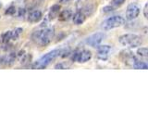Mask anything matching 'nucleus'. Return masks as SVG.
<instances>
[{
  "mask_svg": "<svg viewBox=\"0 0 148 139\" xmlns=\"http://www.w3.org/2000/svg\"><path fill=\"white\" fill-rule=\"evenodd\" d=\"M54 36V28H45V29L35 31L32 35V39L40 46H46L51 43Z\"/></svg>",
  "mask_w": 148,
  "mask_h": 139,
  "instance_id": "f257e3e1",
  "label": "nucleus"
},
{
  "mask_svg": "<svg viewBox=\"0 0 148 139\" xmlns=\"http://www.w3.org/2000/svg\"><path fill=\"white\" fill-rule=\"evenodd\" d=\"M61 52H62V49H54L52 51H50L47 54H45L42 58H40L37 61H35L34 65H32V68L39 69V70L46 68L55 58L60 57Z\"/></svg>",
  "mask_w": 148,
  "mask_h": 139,
  "instance_id": "f03ea898",
  "label": "nucleus"
},
{
  "mask_svg": "<svg viewBox=\"0 0 148 139\" xmlns=\"http://www.w3.org/2000/svg\"><path fill=\"white\" fill-rule=\"evenodd\" d=\"M119 42L120 45H122L126 47L134 48L137 46H140L143 44V38L138 34H126L121 35L119 38Z\"/></svg>",
  "mask_w": 148,
  "mask_h": 139,
  "instance_id": "7ed1b4c3",
  "label": "nucleus"
},
{
  "mask_svg": "<svg viewBox=\"0 0 148 139\" xmlns=\"http://www.w3.org/2000/svg\"><path fill=\"white\" fill-rule=\"evenodd\" d=\"M125 23V19L119 15H115L108 18V20H106L103 22V25H102V28L106 31L108 30H112L115 29V28H118L122 26Z\"/></svg>",
  "mask_w": 148,
  "mask_h": 139,
  "instance_id": "20e7f679",
  "label": "nucleus"
},
{
  "mask_svg": "<svg viewBox=\"0 0 148 139\" xmlns=\"http://www.w3.org/2000/svg\"><path fill=\"white\" fill-rule=\"evenodd\" d=\"M92 52L89 50H82V51H76L73 54L72 60L73 61H77L79 63H86L87 61L92 58Z\"/></svg>",
  "mask_w": 148,
  "mask_h": 139,
  "instance_id": "39448f33",
  "label": "nucleus"
},
{
  "mask_svg": "<svg viewBox=\"0 0 148 139\" xmlns=\"http://www.w3.org/2000/svg\"><path fill=\"white\" fill-rule=\"evenodd\" d=\"M141 8L137 4L132 3L128 5L127 9H126V19L128 21H133L137 19L140 15Z\"/></svg>",
  "mask_w": 148,
  "mask_h": 139,
  "instance_id": "423d86ee",
  "label": "nucleus"
},
{
  "mask_svg": "<svg viewBox=\"0 0 148 139\" xmlns=\"http://www.w3.org/2000/svg\"><path fill=\"white\" fill-rule=\"evenodd\" d=\"M106 37V35L104 32H96V34H94L88 37L86 39V44L89 45L90 46H92V47H96L97 45H100L105 40Z\"/></svg>",
  "mask_w": 148,
  "mask_h": 139,
  "instance_id": "0eeeda50",
  "label": "nucleus"
},
{
  "mask_svg": "<svg viewBox=\"0 0 148 139\" xmlns=\"http://www.w3.org/2000/svg\"><path fill=\"white\" fill-rule=\"evenodd\" d=\"M16 53H10L8 56H1L0 57V65L3 66H11L15 61Z\"/></svg>",
  "mask_w": 148,
  "mask_h": 139,
  "instance_id": "6e6552de",
  "label": "nucleus"
},
{
  "mask_svg": "<svg viewBox=\"0 0 148 139\" xmlns=\"http://www.w3.org/2000/svg\"><path fill=\"white\" fill-rule=\"evenodd\" d=\"M43 19V13L40 10H32L28 15V21L31 23H37Z\"/></svg>",
  "mask_w": 148,
  "mask_h": 139,
  "instance_id": "1a4fd4ad",
  "label": "nucleus"
},
{
  "mask_svg": "<svg viewBox=\"0 0 148 139\" xmlns=\"http://www.w3.org/2000/svg\"><path fill=\"white\" fill-rule=\"evenodd\" d=\"M121 58H123L125 63H127V64L133 65L134 62L137 61V59L132 55V53L131 52V51H127V50L126 51H122V52H121Z\"/></svg>",
  "mask_w": 148,
  "mask_h": 139,
  "instance_id": "9d476101",
  "label": "nucleus"
},
{
  "mask_svg": "<svg viewBox=\"0 0 148 139\" xmlns=\"http://www.w3.org/2000/svg\"><path fill=\"white\" fill-rule=\"evenodd\" d=\"M72 21L74 22V24H76V25H81L82 24L83 22L85 21L86 20V16L83 14L82 11H77L75 14H72Z\"/></svg>",
  "mask_w": 148,
  "mask_h": 139,
  "instance_id": "9b49d317",
  "label": "nucleus"
},
{
  "mask_svg": "<svg viewBox=\"0 0 148 139\" xmlns=\"http://www.w3.org/2000/svg\"><path fill=\"white\" fill-rule=\"evenodd\" d=\"M58 20L61 21H67L72 17V11L71 9H64V10L60 11L58 14Z\"/></svg>",
  "mask_w": 148,
  "mask_h": 139,
  "instance_id": "f8f14e48",
  "label": "nucleus"
},
{
  "mask_svg": "<svg viewBox=\"0 0 148 139\" xmlns=\"http://www.w3.org/2000/svg\"><path fill=\"white\" fill-rule=\"evenodd\" d=\"M60 12V5L58 4H55L53 5L50 8V12H49V18L51 20H54L56 17L58 16V14Z\"/></svg>",
  "mask_w": 148,
  "mask_h": 139,
  "instance_id": "ddd939ff",
  "label": "nucleus"
},
{
  "mask_svg": "<svg viewBox=\"0 0 148 139\" xmlns=\"http://www.w3.org/2000/svg\"><path fill=\"white\" fill-rule=\"evenodd\" d=\"M97 47V52L99 53H109L111 50V46L108 45H98Z\"/></svg>",
  "mask_w": 148,
  "mask_h": 139,
  "instance_id": "4468645a",
  "label": "nucleus"
},
{
  "mask_svg": "<svg viewBox=\"0 0 148 139\" xmlns=\"http://www.w3.org/2000/svg\"><path fill=\"white\" fill-rule=\"evenodd\" d=\"M22 32H23V29L20 27H18L15 30L11 31V40H17L22 34Z\"/></svg>",
  "mask_w": 148,
  "mask_h": 139,
  "instance_id": "2eb2a0df",
  "label": "nucleus"
},
{
  "mask_svg": "<svg viewBox=\"0 0 148 139\" xmlns=\"http://www.w3.org/2000/svg\"><path fill=\"white\" fill-rule=\"evenodd\" d=\"M132 67L134 69H136V70H147L148 69V66H147V64L145 62H143V61H138V60L133 63Z\"/></svg>",
  "mask_w": 148,
  "mask_h": 139,
  "instance_id": "dca6fc26",
  "label": "nucleus"
},
{
  "mask_svg": "<svg viewBox=\"0 0 148 139\" xmlns=\"http://www.w3.org/2000/svg\"><path fill=\"white\" fill-rule=\"evenodd\" d=\"M137 55L141 58H147L148 56V48L147 47H140L137 50Z\"/></svg>",
  "mask_w": 148,
  "mask_h": 139,
  "instance_id": "f3484780",
  "label": "nucleus"
},
{
  "mask_svg": "<svg viewBox=\"0 0 148 139\" xmlns=\"http://www.w3.org/2000/svg\"><path fill=\"white\" fill-rule=\"evenodd\" d=\"M1 39L3 43H8L11 40V31H8L6 32H4L1 36Z\"/></svg>",
  "mask_w": 148,
  "mask_h": 139,
  "instance_id": "a211bd4d",
  "label": "nucleus"
},
{
  "mask_svg": "<svg viewBox=\"0 0 148 139\" xmlns=\"http://www.w3.org/2000/svg\"><path fill=\"white\" fill-rule=\"evenodd\" d=\"M125 1H126V0H112L111 3H112V6L118 8V7L122 6V5L125 3Z\"/></svg>",
  "mask_w": 148,
  "mask_h": 139,
  "instance_id": "6ab92c4d",
  "label": "nucleus"
},
{
  "mask_svg": "<svg viewBox=\"0 0 148 139\" xmlns=\"http://www.w3.org/2000/svg\"><path fill=\"white\" fill-rule=\"evenodd\" d=\"M16 11H17V9H16V8L15 7H13V6H11V7H9L7 10H6V13L7 15H14V14L16 13Z\"/></svg>",
  "mask_w": 148,
  "mask_h": 139,
  "instance_id": "aec40b11",
  "label": "nucleus"
},
{
  "mask_svg": "<svg viewBox=\"0 0 148 139\" xmlns=\"http://www.w3.org/2000/svg\"><path fill=\"white\" fill-rule=\"evenodd\" d=\"M97 58L101 60H106L108 58V53H99L98 52V54H97Z\"/></svg>",
  "mask_w": 148,
  "mask_h": 139,
  "instance_id": "412c9836",
  "label": "nucleus"
},
{
  "mask_svg": "<svg viewBox=\"0 0 148 139\" xmlns=\"http://www.w3.org/2000/svg\"><path fill=\"white\" fill-rule=\"evenodd\" d=\"M25 13H26V9L25 8H18V16L20 18H23L25 16Z\"/></svg>",
  "mask_w": 148,
  "mask_h": 139,
  "instance_id": "4be33fe9",
  "label": "nucleus"
},
{
  "mask_svg": "<svg viewBox=\"0 0 148 139\" xmlns=\"http://www.w3.org/2000/svg\"><path fill=\"white\" fill-rule=\"evenodd\" d=\"M114 10V8L112 6H106L103 8V12L104 13H108V12H111Z\"/></svg>",
  "mask_w": 148,
  "mask_h": 139,
  "instance_id": "5701e85b",
  "label": "nucleus"
},
{
  "mask_svg": "<svg viewBox=\"0 0 148 139\" xmlns=\"http://www.w3.org/2000/svg\"><path fill=\"white\" fill-rule=\"evenodd\" d=\"M66 68H67L66 65L63 64V63H58V64H57L55 66V69H57V70H58V69H60V70H65Z\"/></svg>",
  "mask_w": 148,
  "mask_h": 139,
  "instance_id": "b1692460",
  "label": "nucleus"
},
{
  "mask_svg": "<svg viewBox=\"0 0 148 139\" xmlns=\"http://www.w3.org/2000/svg\"><path fill=\"white\" fill-rule=\"evenodd\" d=\"M147 8H148V5L147 4H145V8H143V16H145V18H147Z\"/></svg>",
  "mask_w": 148,
  "mask_h": 139,
  "instance_id": "393cba45",
  "label": "nucleus"
},
{
  "mask_svg": "<svg viewBox=\"0 0 148 139\" xmlns=\"http://www.w3.org/2000/svg\"><path fill=\"white\" fill-rule=\"evenodd\" d=\"M15 1H17V3L18 4H23V3H26L27 0H15Z\"/></svg>",
  "mask_w": 148,
  "mask_h": 139,
  "instance_id": "a878e982",
  "label": "nucleus"
},
{
  "mask_svg": "<svg viewBox=\"0 0 148 139\" xmlns=\"http://www.w3.org/2000/svg\"><path fill=\"white\" fill-rule=\"evenodd\" d=\"M69 1H71V0H59L60 3H67V2H69Z\"/></svg>",
  "mask_w": 148,
  "mask_h": 139,
  "instance_id": "bb28decb",
  "label": "nucleus"
},
{
  "mask_svg": "<svg viewBox=\"0 0 148 139\" xmlns=\"http://www.w3.org/2000/svg\"><path fill=\"white\" fill-rule=\"evenodd\" d=\"M1 7H2V4H1V3H0V8H1Z\"/></svg>",
  "mask_w": 148,
  "mask_h": 139,
  "instance_id": "cd10ccee",
  "label": "nucleus"
},
{
  "mask_svg": "<svg viewBox=\"0 0 148 139\" xmlns=\"http://www.w3.org/2000/svg\"><path fill=\"white\" fill-rule=\"evenodd\" d=\"M0 19H1V16H0Z\"/></svg>",
  "mask_w": 148,
  "mask_h": 139,
  "instance_id": "c85d7f7f",
  "label": "nucleus"
}]
</instances>
